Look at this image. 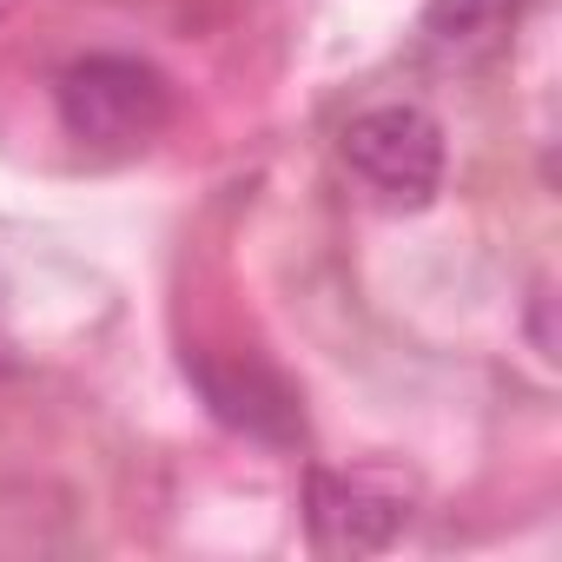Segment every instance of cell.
Wrapping results in <instances>:
<instances>
[{
  "mask_svg": "<svg viewBox=\"0 0 562 562\" xmlns=\"http://www.w3.org/2000/svg\"><path fill=\"white\" fill-rule=\"evenodd\" d=\"M54 106L67 139L93 153H139L172 120V80L133 54H87L54 80Z\"/></svg>",
  "mask_w": 562,
  "mask_h": 562,
  "instance_id": "obj_1",
  "label": "cell"
},
{
  "mask_svg": "<svg viewBox=\"0 0 562 562\" xmlns=\"http://www.w3.org/2000/svg\"><path fill=\"white\" fill-rule=\"evenodd\" d=\"M417 490L384 470V463H358V470H312L305 476V529L312 549L325 555H378L411 529Z\"/></svg>",
  "mask_w": 562,
  "mask_h": 562,
  "instance_id": "obj_2",
  "label": "cell"
},
{
  "mask_svg": "<svg viewBox=\"0 0 562 562\" xmlns=\"http://www.w3.org/2000/svg\"><path fill=\"white\" fill-rule=\"evenodd\" d=\"M345 166L391 205H430L443 186V126L417 100H384L345 126Z\"/></svg>",
  "mask_w": 562,
  "mask_h": 562,
  "instance_id": "obj_3",
  "label": "cell"
},
{
  "mask_svg": "<svg viewBox=\"0 0 562 562\" xmlns=\"http://www.w3.org/2000/svg\"><path fill=\"white\" fill-rule=\"evenodd\" d=\"M186 371L199 378L212 417L232 424L238 437H258V443H299L305 437V404L271 364H258V358H186Z\"/></svg>",
  "mask_w": 562,
  "mask_h": 562,
  "instance_id": "obj_4",
  "label": "cell"
},
{
  "mask_svg": "<svg viewBox=\"0 0 562 562\" xmlns=\"http://www.w3.org/2000/svg\"><path fill=\"white\" fill-rule=\"evenodd\" d=\"M529 8V0H430V14H424V41L443 54V60H476L490 54L509 21Z\"/></svg>",
  "mask_w": 562,
  "mask_h": 562,
  "instance_id": "obj_5",
  "label": "cell"
},
{
  "mask_svg": "<svg viewBox=\"0 0 562 562\" xmlns=\"http://www.w3.org/2000/svg\"><path fill=\"white\" fill-rule=\"evenodd\" d=\"M14 364H21V358H14V338H8V331H0V378H8Z\"/></svg>",
  "mask_w": 562,
  "mask_h": 562,
  "instance_id": "obj_6",
  "label": "cell"
},
{
  "mask_svg": "<svg viewBox=\"0 0 562 562\" xmlns=\"http://www.w3.org/2000/svg\"><path fill=\"white\" fill-rule=\"evenodd\" d=\"M0 8H8V0H0Z\"/></svg>",
  "mask_w": 562,
  "mask_h": 562,
  "instance_id": "obj_7",
  "label": "cell"
}]
</instances>
